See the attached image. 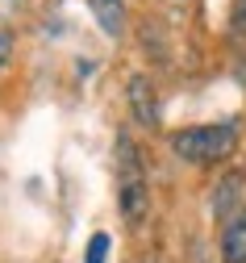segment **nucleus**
Wrapping results in <instances>:
<instances>
[{
  "instance_id": "obj_1",
  "label": "nucleus",
  "mask_w": 246,
  "mask_h": 263,
  "mask_svg": "<svg viewBox=\"0 0 246 263\" xmlns=\"http://www.w3.org/2000/svg\"><path fill=\"white\" fill-rule=\"evenodd\" d=\"M117 201L129 226H142L146 209H150V188H146V172L142 159H138V146L129 138H117Z\"/></svg>"
},
{
  "instance_id": "obj_2",
  "label": "nucleus",
  "mask_w": 246,
  "mask_h": 263,
  "mask_svg": "<svg viewBox=\"0 0 246 263\" xmlns=\"http://www.w3.org/2000/svg\"><path fill=\"white\" fill-rule=\"evenodd\" d=\"M238 146V125H188L171 134V151L180 155L184 163H217Z\"/></svg>"
},
{
  "instance_id": "obj_3",
  "label": "nucleus",
  "mask_w": 246,
  "mask_h": 263,
  "mask_svg": "<svg viewBox=\"0 0 246 263\" xmlns=\"http://www.w3.org/2000/svg\"><path fill=\"white\" fill-rule=\"evenodd\" d=\"M129 109H134V117H138V125H159V101H155V88H150V80L146 76H134L129 80Z\"/></svg>"
},
{
  "instance_id": "obj_4",
  "label": "nucleus",
  "mask_w": 246,
  "mask_h": 263,
  "mask_svg": "<svg viewBox=\"0 0 246 263\" xmlns=\"http://www.w3.org/2000/svg\"><path fill=\"white\" fill-rule=\"evenodd\" d=\"M221 259L225 263H246V209H238L221 230Z\"/></svg>"
},
{
  "instance_id": "obj_5",
  "label": "nucleus",
  "mask_w": 246,
  "mask_h": 263,
  "mask_svg": "<svg viewBox=\"0 0 246 263\" xmlns=\"http://www.w3.org/2000/svg\"><path fill=\"white\" fill-rule=\"evenodd\" d=\"M92 17L109 38H117L125 29V0H92Z\"/></svg>"
},
{
  "instance_id": "obj_6",
  "label": "nucleus",
  "mask_w": 246,
  "mask_h": 263,
  "mask_svg": "<svg viewBox=\"0 0 246 263\" xmlns=\"http://www.w3.org/2000/svg\"><path fill=\"white\" fill-rule=\"evenodd\" d=\"M238 192H242V176L234 172V176H225L221 188L213 192V213H217V217H225V213L234 217V213H238V209H234V205H238Z\"/></svg>"
},
{
  "instance_id": "obj_7",
  "label": "nucleus",
  "mask_w": 246,
  "mask_h": 263,
  "mask_svg": "<svg viewBox=\"0 0 246 263\" xmlns=\"http://www.w3.org/2000/svg\"><path fill=\"white\" fill-rule=\"evenodd\" d=\"M230 38H234V46L246 50V0H234V9H230Z\"/></svg>"
},
{
  "instance_id": "obj_8",
  "label": "nucleus",
  "mask_w": 246,
  "mask_h": 263,
  "mask_svg": "<svg viewBox=\"0 0 246 263\" xmlns=\"http://www.w3.org/2000/svg\"><path fill=\"white\" fill-rule=\"evenodd\" d=\"M104 255H109V234H92V242H88V263H104Z\"/></svg>"
},
{
  "instance_id": "obj_9",
  "label": "nucleus",
  "mask_w": 246,
  "mask_h": 263,
  "mask_svg": "<svg viewBox=\"0 0 246 263\" xmlns=\"http://www.w3.org/2000/svg\"><path fill=\"white\" fill-rule=\"evenodd\" d=\"M9 54H13V34H9V29H0V67L9 63Z\"/></svg>"
}]
</instances>
